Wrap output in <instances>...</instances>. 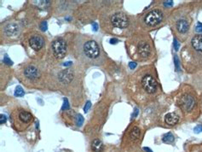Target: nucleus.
<instances>
[{
  "label": "nucleus",
  "mask_w": 202,
  "mask_h": 152,
  "mask_svg": "<svg viewBox=\"0 0 202 152\" xmlns=\"http://www.w3.org/2000/svg\"><path fill=\"white\" fill-rule=\"evenodd\" d=\"M52 49L55 56L58 59H62L67 53V43L62 38L57 39L53 42Z\"/></svg>",
  "instance_id": "f257e3e1"
},
{
  "label": "nucleus",
  "mask_w": 202,
  "mask_h": 152,
  "mask_svg": "<svg viewBox=\"0 0 202 152\" xmlns=\"http://www.w3.org/2000/svg\"><path fill=\"white\" fill-rule=\"evenodd\" d=\"M90 106H91V103H90V101H88V102L86 103L85 106L84 107V111H85V113H86V112H88V110L90 109Z\"/></svg>",
  "instance_id": "393cba45"
},
{
  "label": "nucleus",
  "mask_w": 202,
  "mask_h": 152,
  "mask_svg": "<svg viewBox=\"0 0 202 152\" xmlns=\"http://www.w3.org/2000/svg\"><path fill=\"white\" fill-rule=\"evenodd\" d=\"M24 74L26 78L30 80H35L39 77L40 73H39V70L34 66H28L24 70Z\"/></svg>",
  "instance_id": "6e6552de"
},
{
  "label": "nucleus",
  "mask_w": 202,
  "mask_h": 152,
  "mask_svg": "<svg viewBox=\"0 0 202 152\" xmlns=\"http://www.w3.org/2000/svg\"><path fill=\"white\" fill-rule=\"evenodd\" d=\"M195 31H196V32H198V33H201L202 34V24L201 23H200V22H199V23L197 24Z\"/></svg>",
  "instance_id": "cd10ccee"
},
{
  "label": "nucleus",
  "mask_w": 202,
  "mask_h": 152,
  "mask_svg": "<svg viewBox=\"0 0 202 152\" xmlns=\"http://www.w3.org/2000/svg\"><path fill=\"white\" fill-rule=\"evenodd\" d=\"M59 80L63 82V83H69L72 81L73 78V72L71 71L70 69H66V70H62V72H60L59 74Z\"/></svg>",
  "instance_id": "1a4fd4ad"
},
{
  "label": "nucleus",
  "mask_w": 202,
  "mask_h": 152,
  "mask_svg": "<svg viewBox=\"0 0 202 152\" xmlns=\"http://www.w3.org/2000/svg\"><path fill=\"white\" fill-rule=\"evenodd\" d=\"M188 23L186 20H180L176 23V28L179 33L184 34L188 30Z\"/></svg>",
  "instance_id": "2eb2a0df"
},
{
  "label": "nucleus",
  "mask_w": 202,
  "mask_h": 152,
  "mask_svg": "<svg viewBox=\"0 0 202 152\" xmlns=\"http://www.w3.org/2000/svg\"><path fill=\"white\" fill-rule=\"evenodd\" d=\"M174 47H175V50L176 51H178L179 50V43L176 39H174Z\"/></svg>",
  "instance_id": "c756f323"
},
{
  "label": "nucleus",
  "mask_w": 202,
  "mask_h": 152,
  "mask_svg": "<svg viewBox=\"0 0 202 152\" xmlns=\"http://www.w3.org/2000/svg\"><path fill=\"white\" fill-rule=\"evenodd\" d=\"M40 27H41L42 31H46V30H47V28H48V26H47V21H43V22L41 23V26H40Z\"/></svg>",
  "instance_id": "bb28decb"
},
{
  "label": "nucleus",
  "mask_w": 202,
  "mask_h": 152,
  "mask_svg": "<svg viewBox=\"0 0 202 152\" xmlns=\"http://www.w3.org/2000/svg\"><path fill=\"white\" fill-rule=\"evenodd\" d=\"M129 67H130L131 69H134L137 67V63H134V62H130L129 63Z\"/></svg>",
  "instance_id": "c85d7f7f"
},
{
  "label": "nucleus",
  "mask_w": 202,
  "mask_h": 152,
  "mask_svg": "<svg viewBox=\"0 0 202 152\" xmlns=\"http://www.w3.org/2000/svg\"><path fill=\"white\" fill-rule=\"evenodd\" d=\"M162 141L164 143H172L174 141V136L171 133H167L166 134L163 135V138H162Z\"/></svg>",
  "instance_id": "a211bd4d"
},
{
  "label": "nucleus",
  "mask_w": 202,
  "mask_h": 152,
  "mask_svg": "<svg viewBox=\"0 0 202 152\" xmlns=\"http://www.w3.org/2000/svg\"><path fill=\"white\" fill-rule=\"evenodd\" d=\"M192 45L197 51H202V34L195 35L192 39Z\"/></svg>",
  "instance_id": "ddd939ff"
},
{
  "label": "nucleus",
  "mask_w": 202,
  "mask_h": 152,
  "mask_svg": "<svg viewBox=\"0 0 202 152\" xmlns=\"http://www.w3.org/2000/svg\"><path fill=\"white\" fill-rule=\"evenodd\" d=\"M178 104L184 111H190L194 107L195 101H194L193 97H191L188 94H185L180 98L179 101H178Z\"/></svg>",
  "instance_id": "423d86ee"
},
{
  "label": "nucleus",
  "mask_w": 202,
  "mask_h": 152,
  "mask_svg": "<svg viewBox=\"0 0 202 152\" xmlns=\"http://www.w3.org/2000/svg\"><path fill=\"white\" fill-rule=\"evenodd\" d=\"M179 121V116L175 113H169L165 116V121L167 125L175 126Z\"/></svg>",
  "instance_id": "9b49d317"
},
{
  "label": "nucleus",
  "mask_w": 202,
  "mask_h": 152,
  "mask_svg": "<svg viewBox=\"0 0 202 152\" xmlns=\"http://www.w3.org/2000/svg\"><path fill=\"white\" fill-rule=\"evenodd\" d=\"M69 108V103H68V100L67 98H64L63 101V105H62V109L65 110V109H68Z\"/></svg>",
  "instance_id": "412c9836"
},
{
  "label": "nucleus",
  "mask_w": 202,
  "mask_h": 152,
  "mask_svg": "<svg viewBox=\"0 0 202 152\" xmlns=\"http://www.w3.org/2000/svg\"><path fill=\"white\" fill-rule=\"evenodd\" d=\"M143 150L147 152H153L152 151V150H150L149 148H147V147H144V148H143Z\"/></svg>",
  "instance_id": "72a5a7b5"
},
{
  "label": "nucleus",
  "mask_w": 202,
  "mask_h": 152,
  "mask_svg": "<svg viewBox=\"0 0 202 152\" xmlns=\"http://www.w3.org/2000/svg\"><path fill=\"white\" fill-rule=\"evenodd\" d=\"M72 63H73L72 62H67V63H64V66H70Z\"/></svg>",
  "instance_id": "f704fd0d"
},
{
  "label": "nucleus",
  "mask_w": 202,
  "mask_h": 152,
  "mask_svg": "<svg viewBox=\"0 0 202 152\" xmlns=\"http://www.w3.org/2000/svg\"><path fill=\"white\" fill-rule=\"evenodd\" d=\"M142 85L148 93H154L157 90L158 83L152 75H145L142 78Z\"/></svg>",
  "instance_id": "7ed1b4c3"
},
{
  "label": "nucleus",
  "mask_w": 202,
  "mask_h": 152,
  "mask_svg": "<svg viewBox=\"0 0 202 152\" xmlns=\"http://www.w3.org/2000/svg\"><path fill=\"white\" fill-rule=\"evenodd\" d=\"M92 150L94 152H102L103 143L99 139H95L92 143Z\"/></svg>",
  "instance_id": "dca6fc26"
},
{
  "label": "nucleus",
  "mask_w": 202,
  "mask_h": 152,
  "mask_svg": "<svg viewBox=\"0 0 202 152\" xmlns=\"http://www.w3.org/2000/svg\"><path fill=\"white\" fill-rule=\"evenodd\" d=\"M33 119V116L31 113L26 110H21L19 113V120L23 123H29Z\"/></svg>",
  "instance_id": "4468645a"
},
{
  "label": "nucleus",
  "mask_w": 202,
  "mask_h": 152,
  "mask_svg": "<svg viewBox=\"0 0 202 152\" xmlns=\"http://www.w3.org/2000/svg\"><path fill=\"white\" fill-rule=\"evenodd\" d=\"M193 131H194L196 133H201L202 125H198L197 126H195V127H194V129H193Z\"/></svg>",
  "instance_id": "b1692460"
},
{
  "label": "nucleus",
  "mask_w": 202,
  "mask_h": 152,
  "mask_svg": "<svg viewBox=\"0 0 202 152\" xmlns=\"http://www.w3.org/2000/svg\"><path fill=\"white\" fill-rule=\"evenodd\" d=\"M19 31H20V27L17 24L15 23L9 24L5 27V33L8 36H16L19 34Z\"/></svg>",
  "instance_id": "f8f14e48"
},
{
  "label": "nucleus",
  "mask_w": 202,
  "mask_h": 152,
  "mask_svg": "<svg viewBox=\"0 0 202 152\" xmlns=\"http://www.w3.org/2000/svg\"><path fill=\"white\" fill-rule=\"evenodd\" d=\"M6 121H7V118H6V116H4V115H1L0 116V123L1 124H4L5 122H6Z\"/></svg>",
  "instance_id": "a878e982"
},
{
  "label": "nucleus",
  "mask_w": 202,
  "mask_h": 152,
  "mask_svg": "<svg viewBox=\"0 0 202 152\" xmlns=\"http://www.w3.org/2000/svg\"><path fill=\"white\" fill-rule=\"evenodd\" d=\"M138 52L142 57H148L150 55L151 49L149 44L146 42H142L138 45Z\"/></svg>",
  "instance_id": "9d476101"
},
{
  "label": "nucleus",
  "mask_w": 202,
  "mask_h": 152,
  "mask_svg": "<svg viewBox=\"0 0 202 152\" xmlns=\"http://www.w3.org/2000/svg\"><path fill=\"white\" fill-rule=\"evenodd\" d=\"M93 29H94L95 32H97V29H98V25H97V23H96V22L93 23Z\"/></svg>",
  "instance_id": "473e14b6"
},
{
  "label": "nucleus",
  "mask_w": 202,
  "mask_h": 152,
  "mask_svg": "<svg viewBox=\"0 0 202 152\" xmlns=\"http://www.w3.org/2000/svg\"><path fill=\"white\" fill-rule=\"evenodd\" d=\"M174 61H175V67H176V70L179 71L180 70V64H179V60H178V57L175 56V58H174Z\"/></svg>",
  "instance_id": "5701e85b"
},
{
  "label": "nucleus",
  "mask_w": 202,
  "mask_h": 152,
  "mask_svg": "<svg viewBox=\"0 0 202 152\" xmlns=\"http://www.w3.org/2000/svg\"><path fill=\"white\" fill-rule=\"evenodd\" d=\"M140 129L137 126H134L132 128V131H131V133H130V137H131V138H132V140L136 141V140H137L140 138Z\"/></svg>",
  "instance_id": "f3484780"
},
{
  "label": "nucleus",
  "mask_w": 202,
  "mask_h": 152,
  "mask_svg": "<svg viewBox=\"0 0 202 152\" xmlns=\"http://www.w3.org/2000/svg\"><path fill=\"white\" fill-rule=\"evenodd\" d=\"M118 42H119V40H118L117 39H115V38L110 39V43H111V44H117Z\"/></svg>",
  "instance_id": "2f4dec72"
},
{
  "label": "nucleus",
  "mask_w": 202,
  "mask_h": 152,
  "mask_svg": "<svg viewBox=\"0 0 202 152\" xmlns=\"http://www.w3.org/2000/svg\"><path fill=\"white\" fill-rule=\"evenodd\" d=\"M29 44L34 51H39L44 45V39L40 35H34L29 39Z\"/></svg>",
  "instance_id": "0eeeda50"
},
{
  "label": "nucleus",
  "mask_w": 202,
  "mask_h": 152,
  "mask_svg": "<svg viewBox=\"0 0 202 152\" xmlns=\"http://www.w3.org/2000/svg\"><path fill=\"white\" fill-rule=\"evenodd\" d=\"M173 4V2L172 1H166L165 3H164V5L165 6H171Z\"/></svg>",
  "instance_id": "7c9ffc66"
},
{
  "label": "nucleus",
  "mask_w": 202,
  "mask_h": 152,
  "mask_svg": "<svg viewBox=\"0 0 202 152\" xmlns=\"http://www.w3.org/2000/svg\"><path fill=\"white\" fill-rule=\"evenodd\" d=\"M111 22L114 27L124 28L129 25V20L127 16L121 12L115 13L111 17Z\"/></svg>",
  "instance_id": "20e7f679"
},
{
  "label": "nucleus",
  "mask_w": 202,
  "mask_h": 152,
  "mask_svg": "<svg viewBox=\"0 0 202 152\" xmlns=\"http://www.w3.org/2000/svg\"><path fill=\"white\" fill-rule=\"evenodd\" d=\"M15 96H16V97H23L24 96V91H23V89L20 86H18L16 88Z\"/></svg>",
  "instance_id": "6ab92c4d"
},
{
  "label": "nucleus",
  "mask_w": 202,
  "mask_h": 152,
  "mask_svg": "<svg viewBox=\"0 0 202 152\" xmlns=\"http://www.w3.org/2000/svg\"><path fill=\"white\" fill-rule=\"evenodd\" d=\"M84 51L86 56L90 58H97L100 53V49L97 43L93 40L86 42L84 45Z\"/></svg>",
  "instance_id": "39448f33"
},
{
  "label": "nucleus",
  "mask_w": 202,
  "mask_h": 152,
  "mask_svg": "<svg viewBox=\"0 0 202 152\" xmlns=\"http://www.w3.org/2000/svg\"><path fill=\"white\" fill-rule=\"evenodd\" d=\"M163 20V14L160 10H152L145 16V22L149 26H155L159 24Z\"/></svg>",
  "instance_id": "f03ea898"
},
{
  "label": "nucleus",
  "mask_w": 202,
  "mask_h": 152,
  "mask_svg": "<svg viewBox=\"0 0 202 152\" xmlns=\"http://www.w3.org/2000/svg\"><path fill=\"white\" fill-rule=\"evenodd\" d=\"M83 123H84V118L81 115H78L77 119H76V124H77L78 126H81L83 125Z\"/></svg>",
  "instance_id": "aec40b11"
},
{
  "label": "nucleus",
  "mask_w": 202,
  "mask_h": 152,
  "mask_svg": "<svg viewBox=\"0 0 202 152\" xmlns=\"http://www.w3.org/2000/svg\"><path fill=\"white\" fill-rule=\"evenodd\" d=\"M4 63H6V64H8V65H12L13 64V62L9 59V57L6 55V56H4Z\"/></svg>",
  "instance_id": "4be33fe9"
}]
</instances>
